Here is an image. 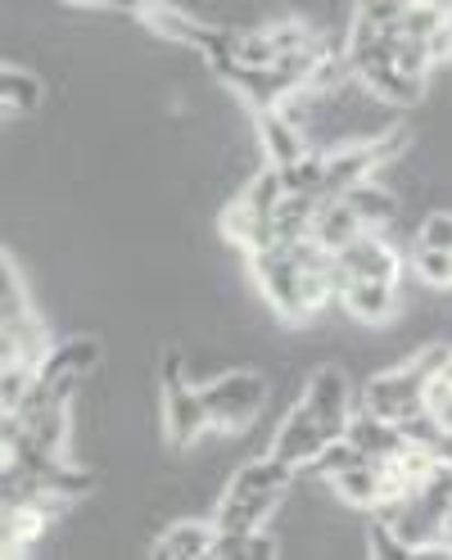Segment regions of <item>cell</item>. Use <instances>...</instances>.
<instances>
[{"label": "cell", "instance_id": "6da1fadb", "mask_svg": "<svg viewBox=\"0 0 452 560\" xmlns=\"http://www.w3.org/2000/svg\"><path fill=\"white\" fill-rule=\"evenodd\" d=\"M159 389H163V434H167L172 447H190V443L204 439V430H213L204 394L190 389L177 348H167L163 362H159Z\"/></svg>", "mask_w": 452, "mask_h": 560}, {"label": "cell", "instance_id": "7a4b0ae2", "mask_svg": "<svg viewBox=\"0 0 452 560\" xmlns=\"http://www.w3.org/2000/svg\"><path fill=\"white\" fill-rule=\"evenodd\" d=\"M250 267L258 276L267 303L281 312L286 322H308L312 317L308 290H303V262L290 254V244H267V249H254Z\"/></svg>", "mask_w": 452, "mask_h": 560}, {"label": "cell", "instance_id": "3957f363", "mask_svg": "<svg viewBox=\"0 0 452 560\" xmlns=\"http://www.w3.org/2000/svg\"><path fill=\"white\" fill-rule=\"evenodd\" d=\"M204 407H208V420H213V430H245L250 420L263 411L267 402V380L258 371H227L218 375L213 384H204Z\"/></svg>", "mask_w": 452, "mask_h": 560}, {"label": "cell", "instance_id": "277c9868", "mask_svg": "<svg viewBox=\"0 0 452 560\" xmlns=\"http://www.w3.org/2000/svg\"><path fill=\"white\" fill-rule=\"evenodd\" d=\"M426 394H430V375L407 358L403 366H394V371H375V375L367 380L362 407H371L375 416L398 420V425H403V420H412L416 411H426V407H430Z\"/></svg>", "mask_w": 452, "mask_h": 560}, {"label": "cell", "instance_id": "5b68a950", "mask_svg": "<svg viewBox=\"0 0 452 560\" xmlns=\"http://www.w3.org/2000/svg\"><path fill=\"white\" fill-rule=\"evenodd\" d=\"M299 402L317 416L335 439H344V430H349V416L358 411L354 407V389H349V375H344L339 366H317V371H312V380L303 384Z\"/></svg>", "mask_w": 452, "mask_h": 560}, {"label": "cell", "instance_id": "8992f818", "mask_svg": "<svg viewBox=\"0 0 452 560\" xmlns=\"http://www.w3.org/2000/svg\"><path fill=\"white\" fill-rule=\"evenodd\" d=\"M331 439H335V434L322 425V420L312 416L303 402H294L290 416L281 420V430H276V439H271V452H276L281 462H290L294 470H303V466H312V462L322 457V447H326Z\"/></svg>", "mask_w": 452, "mask_h": 560}, {"label": "cell", "instance_id": "52a82bcc", "mask_svg": "<svg viewBox=\"0 0 452 560\" xmlns=\"http://www.w3.org/2000/svg\"><path fill=\"white\" fill-rule=\"evenodd\" d=\"M344 267H349L354 280H394L398 285V254L390 249V240H380V231H362L354 244H344V249L335 254Z\"/></svg>", "mask_w": 452, "mask_h": 560}, {"label": "cell", "instance_id": "ba28073f", "mask_svg": "<svg viewBox=\"0 0 452 560\" xmlns=\"http://www.w3.org/2000/svg\"><path fill=\"white\" fill-rule=\"evenodd\" d=\"M258 140H263V154L271 167H290L312 150L308 131L286 109H258Z\"/></svg>", "mask_w": 452, "mask_h": 560}, {"label": "cell", "instance_id": "9c48e42d", "mask_svg": "<svg viewBox=\"0 0 452 560\" xmlns=\"http://www.w3.org/2000/svg\"><path fill=\"white\" fill-rule=\"evenodd\" d=\"M344 439L358 443L371 462H385V457H398V452L407 447V434L398 420H385V416H375L371 407H358L349 416V430H344Z\"/></svg>", "mask_w": 452, "mask_h": 560}, {"label": "cell", "instance_id": "30bf717a", "mask_svg": "<svg viewBox=\"0 0 452 560\" xmlns=\"http://www.w3.org/2000/svg\"><path fill=\"white\" fill-rule=\"evenodd\" d=\"M290 488H294V466L281 462L276 452H271V457L245 462L227 479V493H235V498H245V493H276V498H286Z\"/></svg>", "mask_w": 452, "mask_h": 560}, {"label": "cell", "instance_id": "8fae6325", "mask_svg": "<svg viewBox=\"0 0 452 560\" xmlns=\"http://www.w3.org/2000/svg\"><path fill=\"white\" fill-rule=\"evenodd\" d=\"M276 506H281V498H276V493H245V498L222 493L213 524L222 534H254V529H263V524L276 515Z\"/></svg>", "mask_w": 452, "mask_h": 560}, {"label": "cell", "instance_id": "7c38bea8", "mask_svg": "<svg viewBox=\"0 0 452 560\" xmlns=\"http://www.w3.org/2000/svg\"><path fill=\"white\" fill-rule=\"evenodd\" d=\"M339 303L349 307L362 326H380L398 312V290H394V280H354V285L339 294Z\"/></svg>", "mask_w": 452, "mask_h": 560}, {"label": "cell", "instance_id": "4fadbf2b", "mask_svg": "<svg viewBox=\"0 0 452 560\" xmlns=\"http://www.w3.org/2000/svg\"><path fill=\"white\" fill-rule=\"evenodd\" d=\"M213 538H218V524L213 520H177L154 542V556L159 560H199V556L213 551Z\"/></svg>", "mask_w": 452, "mask_h": 560}, {"label": "cell", "instance_id": "5bb4252c", "mask_svg": "<svg viewBox=\"0 0 452 560\" xmlns=\"http://www.w3.org/2000/svg\"><path fill=\"white\" fill-rule=\"evenodd\" d=\"M358 78L367 82V91H371L380 104H390V109H407V104H416V100H421V91H426V82H421V78H407L394 59H390V63L362 68Z\"/></svg>", "mask_w": 452, "mask_h": 560}, {"label": "cell", "instance_id": "9a60e30c", "mask_svg": "<svg viewBox=\"0 0 452 560\" xmlns=\"http://www.w3.org/2000/svg\"><path fill=\"white\" fill-rule=\"evenodd\" d=\"M367 226H362V218L349 208V199L344 195H335V199H322V208H317V218H312V235H317L331 254H339L344 244H354L358 235H362Z\"/></svg>", "mask_w": 452, "mask_h": 560}, {"label": "cell", "instance_id": "2e32d148", "mask_svg": "<svg viewBox=\"0 0 452 560\" xmlns=\"http://www.w3.org/2000/svg\"><path fill=\"white\" fill-rule=\"evenodd\" d=\"M331 488H335L339 502H349V506H358V511H375L380 498H385V479H380V466H375V462H362V466H354V470H339V475L331 479Z\"/></svg>", "mask_w": 452, "mask_h": 560}, {"label": "cell", "instance_id": "e0dca14e", "mask_svg": "<svg viewBox=\"0 0 452 560\" xmlns=\"http://www.w3.org/2000/svg\"><path fill=\"white\" fill-rule=\"evenodd\" d=\"M100 362V343L91 335H73L50 348V358L42 362L37 380H59V375H86Z\"/></svg>", "mask_w": 452, "mask_h": 560}, {"label": "cell", "instance_id": "ac0fdd59", "mask_svg": "<svg viewBox=\"0 0 452 560\" xmlns=\"http://www.w3.org/2000/svg\"><path fill=\"white\" fill-rule=\"evenodd\" d=\"M141 14H146V23L154 27V37H163L167 46H195L199 27H204V23H199L190 10L163 5V0H146V5H141Z\"/></svg>", "mask_w": 452, "mask_h": 560}, {"label": "cell", "instance_id": "d6986e66", "mask_svg": "<svg viewBox=\"0 0 452 560\" xmlns=\"http://www.w3.org/2000/svg\"><path fill=\"white\" fill-rule=\"evenodd\" d=\"M46 100V86L37 73H27V68H10L0 73V104H5V114H37Z\"/></svg>", "mask_w": 452, "mask_h": 560}, {"label": "cell", "instance_id": "ffe728a7", "mask_svg": "<svg viewBox=\"0 0 452 560\" xmlns=\"http://www.w3.org/2000/svg\"><path fill=\"white\" fill-rule=\"evenodd\" d=\"M349 208L362 218V226H390L394 218H398V199H394V190H385V186H375V182H362V186H354L349 195Z\"/></svg>", "mask_w": 452, "mask_h": 560}, {"label": "cell", "instance_id": "44dd1931", "mask_svg": "<svg viewBox=\"0 0 452 560\" xmlns=\"http://www.w3.org/2000/svg\"><path fill=\"white\" fill-rule=\"evenodd\" d=\"M281 177H286V190L290 195H322V186H326V150L312 145L299 163L281 167Z\"/></svg>", "mask_w": 452, "mask_h": 560}, {"label": "cell", "instance_id": "7402d4cb", "mask_svg": "<svg viewBox=\"0 0 452 560\" xmlns=\"http://www.w3.org/2000/svg\"><path fill=\"white\" fill-rule=\"evenodd\" d=\"M412 271L434 290H452V249H430V244H416L412 254Z\"/></svg>", "mask_w": 452, "mask_h": 560}, {"label": "cell", "instance_id": "603a6c76", "mask_svg": "<svg viewBox=\"0 0 452 560\" xmlns=\"http://www.w3.org/2000/svg\"><path fill=\"white\" fill-rule=\"evenodd\" d=\"M235 59L245 63V68H271L276 59H281V50H276V42H271L267 27H250V32H240Z\"/></svg>", "mask_w": 452, "mask_h": 560}, {"label": "cell", "instance_id": "cb8c5ba5", "mask_svg": "<svg viewBox=\"0 0 452 560\" xmlns=\"http://www.w3.org/2000/svg\"><path fill=\"white\" fill-rule=\"evenodd\" d=\"M452 14L443 10V5H434V0H412V10L403 14V23L394 27V32H403V37H430V32H439L443 23H448Z\"/></svg>", "mask_w": 452, "mask_h": 560}, {"label": "cell", "instance_id": "d4e9b609", "mask_svg": "<svg viewBox=\"0 0 452 560\" xmlns=\"http://www.w3.org/2000/svg\"><path fill=\"white\" fill-rule=\"evenodd\" d=\"M362 462H371V457H367L358 443H349V439H331V443L322 447V457L312 462V470H322V479H335L339 470H354V466H362Z\"/></svg>", "mask_w": 452, "mask_h": 560}, {"label": "cell", "instance_id": "484cf974", "mask_svg": "<svg viewBox=\"0 0 452 560\" xmlns=\"http://www.w3.org/2000/svg\"><path fill=\"white\" fill-rule=\"evenodd\" d=\"M23 317H32V303H27L19 271L5 262L0 267V322H23Z\"/></svg>", "mask_w": 452, "mask_h": 560}, {"label": "cell", "instance_id": "4316f807", "mask_svg": "<svg viewBox=\"0 0 452 560\" xmlns=\"http://www.w3.org/2000/svg\"><path fill=\"white\" fill-rule=\"evenodd\" d=\"M367 542H371V556H380V560H403V556H412V547L403 542V534L394 529L390 520H371V529H367Z\"/></svg>", "mask_w": 452, "mask_h": 560}, {"label": "cell", "instance_id": "83f0119b", "mask_svg": "<svg viewBox=\"0 0 452 560\" xmlns=\"http://www.w3.org/2000/svg\"><path fill=\"white\" fill-rule=\"evenodd\" d=\"M32 384H37V366H5V380H0V407L5 411L23 407Z\"/></svg>", "mask_w": 452, "mask_h": 560}, {"label": "cell", "instance_id": "f1b7e54d", "mask_svg": "<svg viewBox=\"0 0 452 560\" xmlns=\"http://www.w3.org/2000/svg\"><path fill=\"white\" fill-rule=\"evenodd\" d=\"M412 10V0H362V19H371L375 27H398L403 14Z\"/></svg>", "mask_w": 452, "mask_h": 560}, {"label": "cell", "instance_id": "f546056e", "mask_svg": "<svg viewBox=\"0 0 452 560\" xmlns=\"http://www.w3.org/2000/svg\"><path fill=\"white\" fill-rule=\"evenodd\" d=\"M421 244H430V249H452V213H430L421 226Z\"/></svg>", "mask_w": 452, "mask_h": 560}, {"label": "cell", "instance_id": "4dcf8cb0", "mask_svg": "<svg viewBox=\"0 0 452 560\" xmlns=\"http://www.w3.org/2000/svg\"><path fill=\"white\" fill-rule=\"evenodd\" d=\"M68 10H109V5H131V10H141L146 0H63Z\"/></svg>", "mask_w": 452, "mask_h": 560}, {"label": "cell", "instance_id": "1f68e13d", "mask_svg": "<svg viewBox=\"0 0 452 560\" xmlns=\"http://www.w3.org/2000/svg\"><path fill=\"white\" fill-rule=\"evenodd\" d=\"M443 542H448V547H452V515H448V520H443Z\"/></svg>", "mask_w": 452, "mask_h": 560}]
</instances>
